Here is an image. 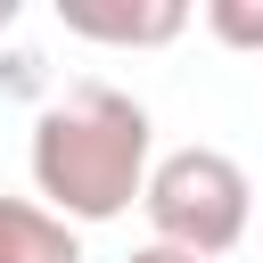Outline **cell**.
<instances>
[{"label":"cell","instance_id":"2","mask_svg":"<svg viewBox=\"0 0 263 263\" xmlns=\"http://www.w3.org/2000/svg\"><path fill=\"white\" fill-rule=\"evenodd\" d=\"M140 214H148L156 247H181V255L214 263V255H230V247L247 238V222H255V181H247L238 156L189 140V148H173V156L148 164Z\"/></svg>","mask_w":263,"mask_h":263},{"label":"cell","instance_id":"4","mask_svg":"<svg viewBox=\"0 0 263 263\" xmlns=\"http://www.w3.org/2000/svg\"><path fill=\"white\" fill-rule=\"evenodd\" d=\"M0 263H82V238L33 197H0Z\"/></svg>","mask_w":263,"mask_h":263},{"label":"cell","instance_id":"7","mask_svg":"<svg viewBox=\"0 0 263 263\" xmlns=\"http://www.w3.org/2000/svg\"><path fill=\"white\" fill-rule=\"evenodd\" d=\"M8 25H16V0H0V33H8Z\"/></svg>","mask_w":263,"mask_h":263},{"label":"cell","instance_id":"1","mask_svg":"<svg viewBox=\"0 0 263 263\" xmlns=\"http://www.w3.org/2000/svg\"><path fill=\"white\" fill-rule=\"evenodd\" d=\"M148 164H156V123L115 82H66L33 115V189L74 230L132 214L148 189Z\"/></svg>","mask_w":263,"mask_h":263},{"label":"cell","instance_id":"3","mask_svg":"<svg viewBox=\"0 0 263 263\" xmlns=\"http://www.w3.org/2000/svg\"><path fill=\"white\" fill-rule=\"evenodd\" d=\"M58 16L74 41H107V49H164L189 25L181 0H66Z\"/></svg>","mask_w":263,"mask_h":263},{"label":"cell","instance_id":"6","mask_svg":"<svg viewBox=\"0 0 263 263\" xmlns=\"http://www.w3.org/2000/svg\"><path fill=\"white\" fill-rule=\"evenodd\" d=\"M123 263H197V255H181V247H156V238H148V247H132Z\"/></svg>","mask_w":263,"mask_h":263},{"label":"cell","instance_id":"5","mask_svg":"<svg viewBox=\"0 0 263 263\" xmlns=\"http://www.w3.org/2000/svg\"><path fill=\"white\" fill-rule=\"evenodd\" d=\"M205 25H214V41H230V49H263V8H255V0H205Z\"/></svg>","mask_w":263,"mask_h":263}]
</instances>
